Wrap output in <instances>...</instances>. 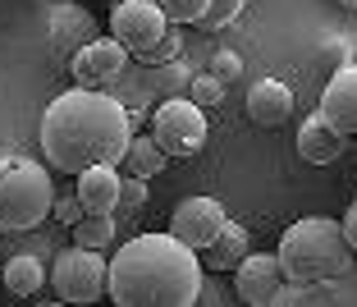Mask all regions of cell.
Returning a JSON list of instances; mask_svg holds the SVG:
<instances>
[{"label": "cell", "mask_w": 357, "mask_h": 307, "mask_svg": "<svg viewBox=\"0 0 357 307\" xmlns=\"http://www.w3.org/2000/svg\"><path fill=\"white\" fill-rule=\"evenodd\" d=\"M42 156L55 174H83L92 165H119L133 142V115L105 87L60 92L42 115Z\"/></svg>", "instance_id": "1"}, {"label": "cell", "mask_w": 357, "mask_h": 307, "mask_svg": "<svg viewBox=\"0 0 357 307\" xmlns=\"http://www.w3.org/2000/svg\"><path fill=\"white\" fill-rule=\"evenodd\" d=\"M110 298L119 307H192L202 298V253L178 234H137L110 257Z\"/></svg>", "instance_id": "2"}, {"label": "cell", "mask_w": 357, "mask_h": 307, "mask_svg": "<svg viewBox=\"0 0 357 307\" xmlns=\"http://www.w3.org/2000/svg\"><path fill=\"white\" fill-rule=\"evenodd\" d=\"M280 266L294 285H330V280H344L353 271V244L344 234V220H330V216H307L294 220L280 234Z\"/></svg>", "instance_id": "3"}, {"label": "cell", "mask_w": 357, "mask_h": 307, "mask_svg": "<svg viewBox=\"0 0 357 307\" xmlns=\"http://www.w3.org/2000/svg\"><path fill=\"white\" fill-rule=\"evenodd\" d=\"M55 211L51 165L32 156H0V230H37Z\"/></svg>", "instance_id": "4"}, {"label": "cell", "mask_w": 357, "mask_h": 307, "mask_svg": "<svg viewBox=\"0 0 357 307\" xmlns=\"http://www.w3.org/2000/svg\"><path fill=\"white\" fill-rule=\"evenodd\" d=\"M51 285L60 303H96L101 294H110V262L101 257V248H64L55 253Z\"/></svg>", "instance_id": "5"}, {"label": "cell", "mask_w": 357, "mask_h": 307, "mask_svg": "<svg viewBox=\"0 0 357 307\" xmlns=\"http://www.w3.org/2000/svg\"><path fill=\"white\" fill-rule=\"evenodd\" d=\"M206 106H197L192 96H165L151 110V138L169 151V156H197L206 147Z\"/></svg>", "instance_id": "6"}, {"label": "cell", "mask_w": 357, "mask_h": 307, "mask_svg": "<svg viewBox=\"0 0 357 307\" xmlns=\"http://www.w3.org/2000/svg\"><path fill=\"white\" fill-rule=\"evenodd\" d=\"M165 32H169V19L156 0H115V10H110V37H119L133 55L151 51Z\"/></svg>", "instance_id": "7"}, {"label": "cell", "mask_w": 357, "mask_h": 307, "mask_svg": "<svg viewBox=\"0 0 357 307\" xmlns=\"http://www.w3.org/2000/svg\"><path fill=\"white\" fill-rule=\"evenodd\" d=\"M128 46L119 37H92L87 46H78L69 69H74V83L78 87H110L119 74L128 69Z\"/></svg>", "instance_id": "8"}, {"label": "cell", "mask_w": 357, "mask_h": 307, "mask_svg": "<svg viewBox=\"0 0 357 307\" xmlns=\"http://www.w3.org/2000/svg\"><path fill=\"white\" fill-rule=\"evenodd\" d=\"M284 280L289 276H284V266H280V253H248L234 266V294L248 307H271Z\"/></svg>", "instance_id": "9"}, {"label": "cell", "mask_w": 357, "mask_h": 307, "mask_svg": "<svg viewBox=\"0 0 357 307\" xmlns=\"http://www.w3.org/2000/svg\"><path fill=\"white\" fill-rule=\"evenodd\" d=\"M225 220H229V216H225V207L215 197H183L174 207V216H169V234H178L188 248L202 253V248L225 230Z\"/></svg>", "instance_id": "10"}, {"label": "cell", "mask_w": 357, "mask_h": 307, "mask_svg": "<svg viewBox=\"0 0 357 307\" xmlns=\"http://www.w3.org/2000/svg\"><path fill=\"white\" fill-rule=\"evenodd\" d=\"M344 147H348V133H339L321 106L298 124V156H303L307 165H335V160L344 156Z\"/></svg>", "instance_id": "11"}, {"label": "cell", "mask_w": 357, "mask_h": 307, "mask_svg": "<svg viewBox=\"0 0 357 307\" xmlns=\"http://www.w3.org/2000/svg\"><path fill=\"white\" fill-rule=\"evenodd\" d=\"M321 110L339 133L357 138V64H339L335 69V78L326 83V96H321Z\"/></svg>", "instance_id": "12"}, {"label": "cell", "mask_w": 357, "mask_h": 307, "mask_svg": "<svg viewBox=\"0 0 357 307\" xmlns=\"http://www.w3.org/2000/svg\"><path fill=\"white\" fill-rule=\"evenodd\" d=\"M289 115H294V87L284 83V78H261V83H252V92H248V119H252V124L280 128Z\"/></svg>", "instance_id": "13"}, {"label": "cell", "mask_w": 357, "mask_h": 307, "mask_svg": "<svg viewBox=\"0 0 357 307\" xmlns=\"http://www.w3.org/2000/svg\"><path fill=\"white\" fill-rule=\"evenodd\" d=\"M78 179V197H83L87 211H119V188H124V174H119V165H92L83 170V174H74Z\"/></svg>", "instance_id": "14"}, {"label": "cell", "mask_w": 357, "mask_h": 307, "mask_svg": "<svg viewBox=\"0 0 357 307\" xmlns=\"http://www.w3.org/2000/svg\"><path fill=\"white\" fill-rule=\"evenodd\" d=\"M96 32H92V14L83 10V5H74V0H55L51 10V42L55 51H69L74 55L78 46H87Z\"/></svg>", "instance_id": "15"}, {"label": "cell", "mask_w": 357, "mask_h": 307, "mask_svg": "<svg viewBox=\"0 0 357 307\" xmlns=\"http://www.w3.org/2000/svg\"><path fill=\"white\" fill-rule=\"evenodd\" d=\"M248 253H252V234H248V225L225 220V230L202 248V266H206V271H234Z\"/></svg>", "instance_id": "16"}, {"label": "cell", "mask_w": 357, "mask_h": 307, "mask_svg": "<svg viewBox=\"0 0 357 307\" xmlns=\"http://www.w3.org/2000/svg\"><path fill=\"white\" fill-rule=\"evenodd\" d=\"M165 160H169V151L160 147L151 133H133V142H128L119 170H128V174H142V179H156L160 170H165Z\"/></svg>", "instance_id": "17"}, {"label": "cell", "mask_w": 357, "mask_h": 307, "mask_svg": "<svg viewBox=\"0 0 357 307\" xmlns=\"http://www.w3.org/2000/svg\"><path fill=\"white\" fill-rule=\"evenodd\" d=\"M0 280H5V289H10L14 298H37L46 289V266L37 262V257H14L5 271H0Z\"/></svg>", "instance_id": "18"}, {"label": "cell", "mask_w": 357, "mask_h": 307, "mask_svg": "<svg viewBox=\"0 0 357 307\" xmlns=\"http://www.w3.org/2000/svg\"><path fill=\"white\" fill-rule=\"evenodd\" d=\"M74 244H83V248L115 244V211H87L83 220L74 225Z\"/></svg>", "instance_id": "19"}, {"label": "cell", "mask_w": 357, "mask_h": 307, "mask_svg": "<svg viewBox=\"0 0 357 307\" xmlns=\"http://www.w3.org/2000/svg\"><path fill=\"white\" fill-rule=\"evenodd\" d=\"M243 5H248V0H211L206 14L197 19V28H202V32H220V28H229V23L243 14Z\"/></svg>", "instance_id": "20"}, {"label": "cell", "mask_w": 357, "mask_h": 307, "mask_svg": "<svg viewBox=\"0 0 357 307\" xmlns=\"http://www.w3.org/2000/svg\"><path fill=\"white\" fill-rule=\"evenodd\" d=\"M188 96L197 101V106H206V110H211V106H220V101H225V83L206 69V74L188 78Z\"/></svg>", "instance_id": "21"}, {"label": "cell", "mask_w": 357, "mask_h": 307, "mask_svg": "<svg viewBox=\"0 0 357 307\" xmlns=\"http://www.w3.org/2000/svg\"><path fill=\"white\" fill-rule=\"evenodd\" d=\"M174 55H178V32H165L151 51H142V55H133L137 64H147V69H165V64H174Z\"/></svg>", "instance_id": "22"}, {"label": "cell", "mask_w": 357, "mask_h": 307, "mask_svg": "<svg viewBox=\"0 0 357 307\" xmlns=\"http://www.w3.org/2000/svg\"><path fill=\"white\" fill-rule=\"evenodd\" d=\"M156 5L165 10V19H169V23H197L202 14H206L211 0H156Z\"/></svg>", "instance_id": "23"}, {"label": "cell", "mask_w": 357, "mask_h": 307, "mask_svg": "<svg viewBox=\"0 0 357 307\" xmlns=\"http://www.w3.org/2000/svg\"><path fill=\"white\" fill-rule=\"evenodd\" d=\"M147 207V179L142 174H124V188H119V211H142Z\"/></svg>", "instance_id": "24"}, {"label": "cell", "mask_w": 357, "mask_h": 307, "mask_svg": "<svg viewBox=\"0 0 357 307\" xmlns=\"http://www.w3.org/2000/svg\"><path fill=\"white\" fill-rule=\"evenodd\" d=\"M211 74H215L225 87H229L234 78L243 74V55H238V51H215V55H211Z\"/></svg>", "instance_id": "25"}, {"label": "cell", "mask_w": 357, "mask_h": 307, "mask_svg": "<svg viewBox=\"0 0 357 307\" xmlns=\"http://www.w3.org/2000/svg\"><path fill=\"white\" fill-rule=\"evenodd\" d=\"M83 216H87V207H83V197H78V193H69V197H55V220H60V225H69V230H74Z\"/></svg>", "instance_id": "26"}, {"label": "cell", "mask_w": 357, "mask_h": 307, "mask_svg": "<svg viewBox=\"0 0 357 307\" xmlns=\"http://www.w3.org/2000/svg\"><path fill=\"white\" fill-rule=\"evenodd\" d=\"M344 234H348V244H353V253H357V202L348 207V216H344Z\"/></svg>", "instance_id": "27"}, {"label": "cell", "mask_w": 357, "mask_h": 307, "mask_svg": "<svg viewBox=\"0 0 357 307\" xmlns=\"http://www.w3.org/2000/svg\"><path fill=\"white\" fill-rule=\"evenodd\" d=\"M339 5H344V10H357V0H339Z\"/></svg>", "instance_id": "28"}, {"label": "cell", "mask_w": 357, "mask_h": 307, "mask_svg": "<svg viewBox=\"0 0 357 307\" xmlns=\"http://www.w3.org/2000/svg\"><path fill=\"white\" fill-rule=\"evenodd\" d=\"M46 5H55V0H46Z\"/></svg>", "instance_id": "29"}, {"label": "cell", "mask_w": 357, "mask_h": 307, "mask_svg": "<svg viewBox=\"0 0 357 307\" xmlns=\"http://www.w3.org/2000/svg\"><path fill=\"white\" fill-rule=\"evenodd\" d=\"M0 285H5V280H0Z\"/></svg>", "instance_id": "30"}]
</instances>
